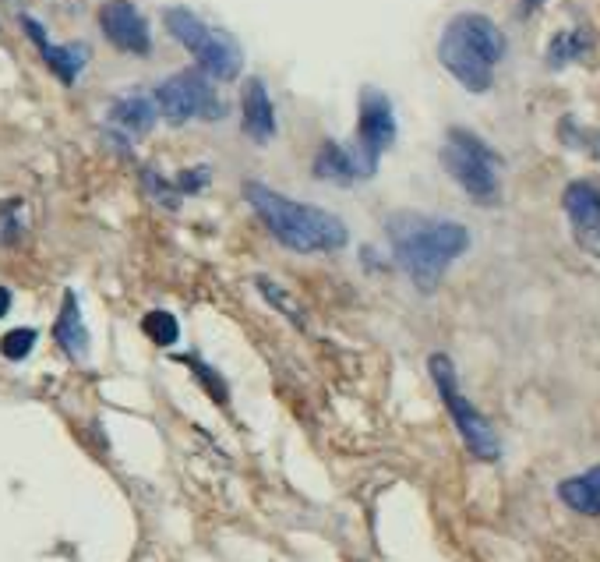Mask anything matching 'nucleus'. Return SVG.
<instances>
[{
    "label": "nucleus",
    "instance_id": "5701e85b",
    "mask_svg": "<svg viewBox=\"0 0 600 562\" xmlns=\"http://www.w3.org/2000/svg\"><path fill=\"white\" fill-rule=\"evenodd\" d=\"M7 308H11V294H7V291H4V287H0V319H4V315H7Z\"/></svg>",
    "mask_w": 600,
    "mask_h": 562
},
{
    "label": "nucleus",
    "instance_id": "39448f33",
    "mask_svg": "<svg viewBox=\"0 0 600 562\" xmlns=\"http://www.w3.org/2000/svg\"><path fill=\"white\" fill-rule=\"evenodd\" d=\"M498 163L502 160L477 134L463 132V128L448 132V142L442 145V166L448 170V177L480 205H495L502 199Z\"/></svg>",
    "mask_w": 600,
    "mask_h": 562
},
{
    "label": "nucleus",
    "instance_id": "2eb2a0df",
    "mask_svg": "<svg viewBox=\"0 0 600 562\" xmlns=\"http://www.w3.org/2000/svg\"><path fill=\"white\" fill-rule=\"evenodd\" d=\"M156 113H159L156 100H149L142 93L121 96V100H113V106H110V121L127 134H145L156 124Z\"/></svg>",
    "mask_w": 600,
    "mask_h": 562
},
{
    "label": "nucleus",
    "instance_id": "f8f14e48",
    "mask_svg": "<svg viewBox=\"0 0 600 562\" xmlns=\"http://www.w3.org/2000/svg\"><path fill=\"white\" fill-rule=\"evenodd\" d=\"M22 25H25V33L32 35V43L39 46V54H43V61L50 64V71L61 78L64 85H71L78 74H82V67H85V61H89V50L85 46H54L50 39H46V33H43V25L35 22V18H22Z\"/></svg>",
    "mask_w": 600,
    "mask_h": 562
},
{
    "label": "nucleus",
    "instance_id": "4be33fe9",
    "mask_svg": "<svg viewBox=\"0 0 600 562\" xmlns=\"http://www.w3.org/2000/svg\"><path fill=\"white\" fill-rule=\"evenodd\" d=\"M205 184H209V166H198V170H184V173L177 177V192H188V195L202 192Z\"/></svg>",
    "mask_w": 600,
    "mask_h": 562
},
{
    "label": "nucleus",
    "instance_id": "6ab92c4d",
    "mask_svg": "<svg viewBox=\"0 0 600 562\" xmlns=\"http://www.w3.org/2000/svg\"><path fill=\"white\" fill-rule=\"evenodd\" d=\"M32 347H35V330H11L4 340H0V354H4L7 361H22V358H29Z\"/></svg>",
    "mask_w": 600,
    "mask_h": 562
},
{
    "label": "nucleus",
    "instance_id": "9d476101",
    "mask_svg": "<svg viewBox=\"0 0 600 562\" xmlns=\"http://www.w3.org/2000/svg\"><path fill=\"white\" fill-rule=\"evenodd\" d=\"M562 205H566V216H569L572 233H575V244L586 255L600 259V192L586 181H575L566 188Z\"/></svg>",
    "mask_w": 600,
    "mask_h": 562
},
{
    "label": "nucleus",
    "instance_id": "a211bd4d",
    "mask_svg": "<svg viewBox=\"0 0 600 562\" xmlns=\"http://www.w3.org/2000/svg\"><path fill=\"white\" fill-rule=\"evenodd\" d=\"M142 330H145V336H149L156 347H173V343L181 340V326H177V319H173L170 311H149V315L142 319Z\"/></svg>",
    "mask_w": 600,
    "mask_h": 562
},
{
    "label": "nucleus",
    "instance_id": "ddd939ff",
    "mask_svg": "<svg viewBox=\"0 0 600 562\" xmlns=\"http://www.w3.org/2000/svg\"><path fill=\"white\" fill-rule=\"evenodd\" d=\"M311 170H315L318 181H329V184H339V188L360 181V166L353 160V149H343L339 142H325V145L318 149Z\"/></svg>",
    "mask_w": 600,
    "mask_h": 562
},
{
    "label": "nucleus",
    "instance_id": "dca6fc26",
    "mask_svg": "<svg viewBox=\"0 0 600 562\" xmlns=\"http://www.w3.org/2000/svg\"><path fill=\"white\" fill-rule=\"evenodd\" d=\"M54 336H57V343H61L71 358L82 361L89 354V330L82 322V311H78V298L74 294L64 298V311L61 319H57V326H54Z\"/></svg>",
    "mask_w": 600,
    "mask_h": 562
},
{
    "label": "nucleus",
    "instance_id": "1a4fd4ad",
    "mask_svg": "<svg viewBox=\"0 0 600 562\" xmlns=\"http://www.w3.org/2000/svg\"><path fill=\"white\" fill-rule=\"evenodd\" d=\"M99 29L103 35L124 50V54H138L145 57L152 50V35H149V22L142 18V11L131 0H103L99 7Z\"/></svg>",
    "mask_w": 600,
    "mask_h": 562
},
{
    "label": "nucleus",
    "instance_id": "20e7f679",
    "mask_svg": "<svg viewBox=\"0 0 600 562\" xmlns=\"http://www.w3.org/2000/svg\"><path fill=\"white\" fill-rule=\"evenodd\" d=\"M162 22H166L170 35L198 61V67H202L209 78H216V82H233V78L241 74V67H244V50H241V43L230 33L209 29V25H205L194 11H188V7H170V11L162 15Z\"/></svg>",
    "mask_w": 600,
    "mask_h": 562
},
{
    "label": "nucleus",
    "instance_id": "f03ea898",
    "mask_svg": "<svg viewBox=\"0 0 600 562\" xmlns=\"http://www.w3.org/2000/svg\"><path fill=\"white\" fill-rule=\"evenodd\" d=\"M244 195L251 202V209L258 212V220L272 231V237L290 248V251H300V255H329V251H339L347 248L349 231L347 223L318 205H308V202H293L258 184V181H248L244 184Z\"/></svg>",
    "mask_w": 600,
    "mask_h": 562
},
{
    "label": "nucleus",
    "instance_id": "412c9836",
    "mask_svg": "<svg viewBox=\"0 0 600 562\" xmlns=\"http://www.w3.org/2000/svg\"><path fill=\"white\" fill-rule=\"evenodd\" d=\"M258 287L265 291V298H269V301H276V304L283 308L286 315H290V322H293V326H304V311H300V308H293V304H290V301H286L283 294H280V287H276V283H269V280L261 276V280H258Z\"/></svg>",
    "mask_w": 600,
    "mask_h": 562
},
{
    "label": "nucleus",
    "instance_id": "6e6552de",
    "mask_svg": "<svg viewBox=\"0 0 600 562\" xmlns=\"http://www.w3.org/2000/svg\"><path fill=\"white\" fill-rule=\"evenodd\" d=\"M396 142V110L385 93L379 89H364L360 93V121H357V145H353V160L360 166V177H375L379 160L385 149H392Z\"/></svg>",
    "mask_w": 600,
    "mask_h": 562
},
{
    "label": "nucleus",
    "instance_id": "b1692460",
    "mask_svg": "<svg viewBox=\"0 0 600 562\" xmlns=\"http://www.w3.org/2000/svg\"><path fill=\"white\" fill-rule=\"evenodd\" d=\"M544 0H523V15H534Z\"/></svg>",
    "mask_w": 600,
    "mask_h": 562
},
{
    "label": "nucleus",
    "instance_id": "4468645a",
    "mask_svg": "<svg viewBox=\"0 0 600 562\" xmlns=\"http://www.w3.org/2000/svg\"><path fill=\"white\" fill-rule=\"evenodd\" d=\"M558 498L583 513V517H600V463L590 467L586 474H575V478H566L558 485Z\"/></svg>",
    "mask_w": 600,
    "mask_h": 562
},
{
    "label": "nucleus",
    "instance_id": "7ed1b4c3",
    "mask_svg": "<svg viewBox=\"0 0 600 562\" xmlns=\"http://www.w3.org/2000/svg\"><path fill=\"white\" fill-rule=\"evenodd\" d=\"M506 57V33L477 11H463L445 25L438 39V61L442 67L467 89V93H487L495 85V67Z\"/></svg>",
    "mask_w": 600,
    "mask_h": 562
},
{
    "label": "nucleus",
    "instance_id": "0eeeda50",
    "mask_svg": "<svg viewBox=\"0 0 600 562\" xmlns=\"http://www.w3.org/2000/svg\"><path fill=\"white\" fill-rule=\"evenodd\" d=\"M159 113L170 121V124H188L194 117H205V121H216L226 113L222 100L212 89V78L202 71V67H191V71H177L170 74L166 82H159L156 93Z\"/></svg>",
    "mask_w": 600,
    "mask_h": 562
},
{
    "label": "nucleus",
    "instance_id": "f257e3e1",
    "mask_svg": "<svg viewBox=\"0 0 600 562\" xmlns=\"http://www.w3.org/2000/svg\"><path fill=\"white\" fill-rule=\"evenodd\" d=\"M385 233L399 269L413 283L431 294L448 265L470 248V231L456 220H435L424 212H392L385 220Z\"/></svg>",
    "mask_w": 600,
    "mask_h": 562
},
{
    "label": "nucleus",
    "instance_id": "423d86ee",
    "mask_svg": "<svg viewBox=\"0 0 600 562\" xmlns=\"http://www.w3.org/2000/svg\"><path fill=\"white\" fill-rule=\"evenodd\" d=\"M428 368H431V379H435V386H438V397H442L445 410L452 414V421H456V429L463 435V442L470 446V453H474L477 460H498V457H502V442H498L495 429L487 425V418L459 393V379H456L452 361H448L445 354H431Z\"/></svg>",
    "mask_w": 600,
    "mask_h": 562
},
{
    "label": "nucleus",
    "instance_id": "aec40b11",
    "mask_svg": "<svg viewBox=\"0 0 600 562\" xmlns=\"http://www.w3.org/2000/svg\"><path fill=\"white\" fill-rule=\"evenodd\" d=\"M181 361L188 364L191 371H194V375L202 379V386L209 389V397L220 399V403H226V386H222V379L216 375V371H212V368H209V364H202L198 358H181Z\"/></svg>",
    "mask_w": 600,
    "mask_h": 562
},
{
    "label": "nucleus",
    "instance_id": "9b49d317",
    "mask_svg": "<svg viewBox=\"0 0 600 562\" xmlns=\"http://www.w3.org/2000/svg\"><path fill=\"white\" fill-rule=\"evenodd\" d=\"M241 124H244V134L265 145L276 138V106H272V96L265 89L261 78H248L244 82V96H241Z\"/></svg>",
    "mask_w": 600,
    "mask_h": 562
},
{
    "label": "nucleus",
    "instance_id": "f3484780",
    "mask_svg": "<svg viewBox=\"0 0 600 562\" xmlns=\"http://www.w3.org/2000/svg\"><path fill=\"white\" fill-rule=\"evenodd\" d=\"M586 54V35L583 33H558L547 46V64L551 67H566L569 61Z\"/></svg>",
    "mask_w": 600,
    "mask_h": 562
}]
</instances>
